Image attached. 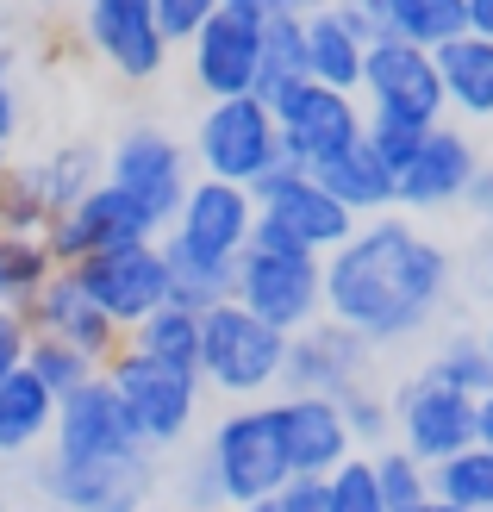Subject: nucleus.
<instances>
[{
	"label": "nucleus",
	"instance_id": "nucleus-19",
	"mask_svg": "<svg viewBox=\"0 0 493 512\" xmlns=\"http://www.w3.org/2000/svg\"><path fill=\"white\" fill-rule=\"evenodd\" d=\"M138 431L125 419V406L113 394L107 375H94L88 388H75L69 400H57V425H50V456L63 463H119V456H138Z\"/></svg>",
	"mask_w": 493,
	"mask_h": 512
},
{
	"label": "nucleus",
	"instance_id": "nucleus-16",
	"mask_svg": "<svg viewBox=\"0 0 493 512\" xmlns=\"http://www.w3.org/2000/svg\"><path fill=\"white\" fill-rule=\"evenodd\" d=\"M82 32L94 57L125 82H157L169 69V38L157 25V0H82Z\"/></svg>",
	"mask_w": 493,
	"mask_h": 512
},
{
	"label": "nucleus",
	"instance_id": "nucleus-8",
	"mask_svg": "<svg viewBox=\"0 0 493 512\" xmlns=\"http://www.w3.org/2000/svg\"><path fill=\"white\" fill-rule=\"evenodd\" d=\"M269 113L281 125V157H288L294 169H325L331 157H344V150L362 144V125H369V113H362L356 94H337V88H319V82H294L281 88L269 100Z\"/></svg>",
	"mask_w": 493,
	"mask_h": 512
},
{
	"label": "nucleus",
	"instance_id": "nucleus-11",
	"mask_svg": "<svg viewBox=\"0 0 493 512\" xmlns=\"http://www.w3.org/2000/svg\"><path fill=\"white\" fill-rule=\"evenodd\" d=\"M32 488L44 506H63V512H144L157 500V463H150V450L119 456V463H63V456H44L32 469Z\"/></svg>",
	"mask_w": 493,
	"mask_h": 512
},
{
	"label": "nucleus",
	"instance_id": "nucleus-34",
	"mask_svg": "<svg viewBox=\"0 0 493 512\" xmlns=\"http://www.w3.org/2000/svg\"><path fill=\"white\" fill-rule=\"evenodd\" d=\"M425 375L444 381V388H456V394H469V400L493 394V356H487V344H481V331H462V338H450V344L425 363Z\"/></svg>",
	"mask_w": 493,
	"mask_h": 512
},
{
	"label": "nucleus",
	"instance_id": "nucleus-38",
	"mask_svg": "<svg viewBox=\"0 0 493 512\" xmlns=\"http://www.w3.org/2000/svg\"><path fill=\"white\" fill-rule=\"evenodd\" d=\"M325 512H387L381 506V488H375V463L369 456H350L344 469L325 475Z\"/></svg>",
	"mask_w": 493,
	"mask_h": 512
},
{
	"label": "nucleus",
	"instance_id": "nucleus-24",
	"mask_svg": "<svg viewBox=\"0 0 493 512\" xmlns=\"http://www.w3.org/2000/svg\"><path fill=\"white\" fill-rule=\"evenodd\" d=\"M50 425H57V400H50V388L32 369H19V375L0 381V463L38 450L50 438Z\"/></svg>",
	"mask_w": 493,
	"mask_h": 512
},
{
	"label": "nucleus",
	"instance_id": "nucleus-35",
	"mask_svg": "<svg viewBox=\"0 0 493 512\" xmlns=\"http://www.w3.org/2000/svg\"><path fill=\"white\" fill-rule=\"evenodd\" d=\"M369 463H375V488H381L387 512H419L431 500V469L419 463V456H406L400 444H381Z\"/></svg>",
	"mask_w": 493,
	"mask_h": 512
},
{
	"label": "nucleus",
	"instance_id": "nucleus-9",
	"mask_svg": "<svg viewBox=\"0 0 493 512\" xmlns=\"http://www.w3.org/2000/svg\"><path fill=\"white\" fill-rule=\"evenodd\" d=\"M150 238H163V225L125 188H113L107 175H100L69 213H57L44 225V244L57 256V269H75V263H88V256H107V250H125V244H150Z\"/></svg>",
	"mask_w": 493,
	"mask_h": 512
},
{
	"label": "nucleus",
	"instance_id": "nucleus-20",
	"mask_svg": "<svg viewBox=\"0 0 493 512\" xmlns=\"http://www.w3.org/2000/svg\"><path fill=\"white\" fill-rule=\"evenodd\" d=\"M188 57H194V82L206 88V100L256 94V63H263V19H244V13L219 7V13L188 38Z\"/></svg>",
	"mask_w": 493,
	"mask_h": 512
},
{
	"label": "nucleus",
	"instance_id": "nucleus-14",
	"mask_svg": "<svg viewBox=\"0 0 493 512\" xmlns=\"http://www.w3.org/2000/svg\"><path fill=\"white\" fill-rule=\"evenodd\" d=\"M163 238L181 244L188 256H200V263L238 269V256H244L250 238H256V200H250V188H238V182L194 175V188H188V200H181V213H175V225H169Z\"/></svg>",
	"mask_w": 493,
	"mask_h": 512
},
{
	"label": "nucleus",
	"instance_id": "nucleus-32",
	"mask_svg": "<svg viewBox=\"0 0 493 512\" xmlns=\"http://www.w3.org/2000/svg\"><path fill=\"white\" fill-rule=\"evenodd\" d=\"M306 82V19H263V63H256V100Z\"/></svg>",
	"mask_w": 493,
	"mask_h": 512
},
{
	"label": "nucleus",
	"instance_id": "nucleus-33",
	"mask_svg": "<svg viewBox=\"0 0 493 512\" xmlns=\"http://www.w3.org/2000/svg\"><path fill=\"white\" fill-rule=\"evenodd\" d=\"M163 244V263H169V306H188V313H206V306L231 300V269L225 263H200L181 244L157 238Z\"/></svg>",
	"mask_w": 493,
	"mask_h": 512
},
{
	"label": "nucleus",
	"instance_id": "nucleus-45",
	"mask_svg": "<svg viewBox=\"0 0 493 512\" xmlns=\"http://www.w3.org/2000/svg\"><path fill=\"white\" fill-rule=\"evenodd\" d=\"M13 132H19V94L13 82H0V144H13Z\"/></svg>",
	"mask_w": 493,
	"mask_h": 512
},
{
	"label": "nucleus",
	"instance_id": "nucleus-49",
	"mask_svg": "<svg viewBox=\"0 0 493 512\" xmlns=\"http://www.w3.org/2000/svg\"><path fill=\"white\" fill-rule=\"evenodd\" d=\"M481 444H493V394H481Z\"/></svg>",
	"mask_w": 493,
	"mask_h": 512
},
{
	"label": "nucleus",
	"instance_id": "nucleus-48",
	"mask_svg": "<svg viewBox=\"0 0 493 512\" xmlns=\"http://www.w3.org/2000/svg\"><path fill=\"white\" fill-rule=\"evenodd\" d=\"M325 7H331V0H281V19H313Z\"/></svg>",
	"mask_w": 493,
	"mask_h": 512
},
{
	"label": "nucleus",
	"instance_id": "nucleus-41",
	"mask_svg": "<svg viewBox=\"0 0 493 512\" xmlns=\"http://www.w3.org/2000/svg\"><path fill=\"white\" fill-rule=\"evenodd\" d=\"M331 13L344 19V32L356 44H381L387 38V0H331Z\"/></svg>",
	"mask_w": 493,
	"mask_h": 512
},
{
	"label": "nucleus",
	"instance_id": "nucleus-21",
	"mask_svg": "<svg viewBox=\"0 0 493 512\" xmlns=\"http://www.w3.org/2000/svg\"><path fill=\"white\" fill-rule=\"evenodd\" d=\"M275 431L288 450V475H331L356 456V438L344 425V406L325 394H281L275 400Z\"/></svg>",
	"mask_w": 493,
	"mask_h": 512
},
{
	"label": "nucleus",
	"instance_id": "nucleus-58",
	"mask_svg": "<svg viewBox=\"0 0 493 512\" xmlns=\"http://www.w3.org/2000/svg\"><path fill=\"white\" fill-rule=\"evenodd\" d=\"M0 512H7V500H0Z\"/></svg>",
	"mask_w": 493,
	"mask_h": 512
},
{
	"label": "nucleus",
	"instance_id": "nucleus-57",
	"mask_svg": "<svg viewBox=\"0 0 493 512\" xmlns=\"http://www.w3.org/2000/svg\"><path fill=\"white\" fill-rule=\"evenodd\" d=\"M487 288H493V269H487Z\"/></svg>",
	"mask_w": 493,
	"mask_h": 512
},
{
	"label": "nucleus",
	"instance_id": "nucleus-29",
	"mask_svg": "<svg viewBox=\"0 0 493 512\" xmlns=\"http://www.w3.org/2000/svg\"><path fill=\"white\" fill-rule=\"evenodd\" d=\"M132 350H144L150 363L200 375V313H188V306H157L144 325H132Z\"/></svg>",
	"mask_w": 493,
	"mask_h": 512
},
{
	"label": "nucleus",
	"instance_id": "nucleus-40",
	"mask_svg": "<svg viewBox=\"0 0 493 512\" xmlns=\"http://www.w3.org/2000/svg\"><path fill=\"white\" fill-rule=\"evenodd\" d=\"M219 7H225V0H157V25H163L169 44H188Z\"/></svg>",
	"mask_w": 493,
	"mask_h": 512
},
{
	"label": "nucleus",
	"instance_id": "nucleus-27",
	"mask_svg": "<svg viewBox=\"0 0 493 512\" xmlns=\"http://www.w3.org/2000/svg\"><path fill=\"white\" fill-rule=\"evenodd\" d=\"M387 38L437 57L444 44L469 38V0H387Z\"/></svg>",
	"mask_w": 493,
	"mask_h": 512
},
{
	"label": "nucleus",
	"instance_id": "nucleus-4",
	"mask_svg": "<svg viewBox=\"0 0 493 512\" xmlns=\"http://www.w3.org/2000/svg\"><path fill=\"white\" fill-rule=\"evenodd\" d=\"M256 200V238L250 244H275V250H313V256H331L356 232V219L325 194L319 175H306L294 163H275L263 182L250 188Z\"/></svg>",
	"mask_w": 493,
	"mask_h": 512
},
{
	"label": "nucleus",
	"instance_id": "nucleus-6",
	"mask_svg": "<svg viewBox=\"0 0 493 512\" xmlns=\"http://www.w3.org/2000/svg\"><path fill=\"white\" fill-rule=\"evenodd\" d=\"M100 375L113 381L125 419H132L138 444H144L150 456L169 450V444H181V438H188V425L200 419V375L169 369V363H150V356L132 350V344H125Z\"/></svg>",
	"mask_w": 493,
	"mask_h": 512
},
{
	"label": "nucleus",
	"instance_id": "nucleus-37",
	"mask_svg": "<svg viewBox=\"0 0 493 512\" xmlns=\"http://www.w3.org/2000/svg\"><path fill=\"white\" fill-rule=\"evenodd\" d=\"M337 406H344V425H350L356 450H381V444H387V431H394V400H387V394L375 388V381L350 388Z\"/></svg>",
	"mask_w": 493,
	"mask_h": 512
},
{
	"label": "nucleus",
	"instance_id": "nucleus-5",
	"mask_svg": "<svg viewBox=\"0 0 493 512\" xmlns=\"http://www.w3.org/2000/svg\"><path fill=\"white\" fill-rule=\"evenodd\" d=\"M206 469H213L231 512L281 494L288 450H281V431H275V400H250L238 413H225L213 425V438H206Z\"/></svg>",
	"mask_w": 493,
	"mask_h": 512
},
{
	"label": "nucleus",
	"instance_id": "nucleus-30",
	"mask_svg": "<svg viewBox=\"0 0 493 512\" xmlns=\"http://www.w3.org/2000/svg\"><path fill=\"white\" fill-rule=\"evenodd\" d=\"M50 275H57V256H50L44 238H32V232H0V306L25 313Z\"/></svg>",
	"mask_w": 493,
	"mask_h": 512
},
{
	"label": "nucleus",
	"instance_id": "nucleus-2",
	"mask_svg": "<svg viewBox=\"0 0 493 512\" xmlns=\"http://www.w3.org/2000/svg\"><path fill=\"white\" fill-rule=\"evenodd\" d=\"M281 363H288V338L238 300H219L200 313V388H219L231 400H263L281 388Z\"/></svg>",
	"mask_w": 493,
	"mask_h": 512
},
{
	"label": "nucleus",
	"instance_id": "nucleus-17",
	"mask_svg": "<svg viewBox=\"0 0 493 512\" xmlns=\"http://www.w3.org/2000/svg\"><path fill=\"white\" fill-rule=\"evenodd\" d=\"M375 363V344L356 338L350 325L337 319H313L306 331L288 338V363H281V394H325V400H344L350 388L369 381Z\"/></svg>",
	"mask_w": 493,
	"mask_h": 512
},
{
	"label": "nucleus",
	"instance_id": "nucleus-26",
	"mask_svg": "<svg viewBox=\"0 0 493 512\" xmlns=\"http://www.w3.org/2000/svg\"><path fill=\"white\" fill-rule=\"evenodd\" d=\"M362 57H369V44H356L331 7L306 19V82L337 88V94H356L362 88Z\"/></svg>",
	"mask_w": 493,
	"mask_h": 512
},
{
	"label": "nucleus",
	"instance_id": "nucleus-47",
	"mask_svg": "<svg viewBox=\"0 0 493 512\" xmlns=\"http://www.w3.org/2000/svg\"><path fill=\"white\" fill-rule=\"evenodd\" d=\"M469 32L493 44V0H469Z\"/></svg>",
	"mask_w": 493,
	"mask_h": 512
},
{
	"label": "nucleus",
	"instance_id": "nucleus-44",
	"mask_svg": "<svg viewBox=\"0 0 493 512\" xmlns=\"http://www.w3.org/2000/svg\"><path fill=\"white\" fill-rule=\"evenodd\" d=\"M487 232H493V163H481V175H475V188H469V200H462Z\"/></svg>",
	"mask_w": 493,
	"mask_h": 512
},
{
	"label": "nucleus",
	"instance_id": "nucleus-52",
	"mask_svg": "<svg viewBox=\"0 0 493 512\" xmlns=\"http://www.w3.org/2000/svg\"><path fill=\"white\" fill-rule=\"evenodd\" d=\"M7 175H13V163H7V144H0V182H7Z\"/></svg>",
	"mask_w": 493,
	"mask_h": 512
},
{
	"label": "nucleus",
	"instance_id": "nucleus-42",
	"mask_svg": "<svg viewBox=\"0 0 493 512\" xmlns=\"http://www.w3.org/2000/svg\"><path fill=\"white\" fill-rule=\"evenodd\" d=\"M25 356H32V319L13 313V306H0V381L19 375Z\"/></svg>",
	"mask_w": 493,
	"mask_h": 512
},
{
	"label": "nucleus",
	"instance_id": "nucleus-7",
	"mask_svg": "<svg viewBox=\"0 0 493 512\" xmlns=\"http://www.w3.org/2000/svg\"><path fill=\"white\" fill-rule=\"evenodd\" d=\"M194 157H200V175L213 182H238V188H256L281 157V125L269 113V100L256 94H238V100H206V113L194 125Z\"/></svg>",
	"mask_w": 493,
	"mask_h": 512
},
{
	"label": "nucleus",
	"instance_id": "nucleus-15",
	"mask_svg": "<svg viewBox=\"0 0 493 512\" xmlns=\"http://www.w3.org/2000/svg\"><path fill=\"white\" fill-rule=\"evenodd\" d=\"M75 281L88 288V300L107 313L119 331L144 325L157 306H169V263H163V244H125V250H107V256H88L75 263Z\"/></svg>",
	"mask_w": 493,
	"mask_h": 512
},
{
	"label": "nucleus",
	"instance_id": "nucleus-25",
	"mask_svg": "<svg viewBox=\"0 0 493 512\" xmlns=\"http://www.w3.org/2000/svg\"><path fill=\"white\" fill-rule=\"evenodd\" d=\"M437 75H444V100L462 119H493V44L487 38H456L437 50Z\"/></svg>",
	"mask_w": 493,
	"mask_h": 512
},
{
	"label": "nucleus",
	"instance_id": "nucleus-46",
	"mask_svg": "<svg viewBox=\"0 0 493 512\" xmlns=\"http://www.w3.org/2000/svg\"><path fill=\"white\" fill-rule=\"evenodd\" d=\"M225 7L244 19H281V0H225Z\"/></svg>",
	"mask_w": 493,
	"mask_h": 512
},
{
	"label": "nucleus",
	"instance_id": "nucleus-31",
	"mask_svg": "<svg viewBox=\"0 0 493 512\" xmlns=\"http://www.w3.org/2000/svg\"><path fill=\"white\" fill-rule=\"evenodd\" d=\"M431 500L456 512H493V444H469L431 469Z\"/></svg>",
	"mask_w": 493,
	"mask_h": 512
},
{
	"label": "nucleus",
	"instance_id": "nucleus-54",
	"mask_svg": "<svg viewBox=\"0 0 493 512\" xmlns=\"http://www.w3.org/2000/svg\"><path fill=\"white\" fill-rule=\"evenodd\" d=\"M481 344H487V356H493V319H487V331H481Z\"/></svg>",
	"mask_w": 493,
	"mask_h": 512
},
{
	"label": "nucleus",
	"instance_id": "nucleus-50",
	"mask_svg": "<svg viewBox=\"0 0 493 512\" xmlns=\"http://www.w3.org/2000/svg\"><path fill=\"white\" fill-rule=\"evenodd\" d=\"M0 82H13V50L0 44Z\"/></svg>",
	"mask_w": 493,
	"mask_h": 512
},
{
	"label": "nucleus",
	"instance_id": "nucleus-12",
	"mask_svg": "<svg viewBox=\"0 0 493 512\" xmlns=\"http://www.w3.org/2000/svg\"><path fill=\"white\" fill-rule=\"evenodd\" d=\"M394 444L406 456H419L425 469L450 463L456 450L481 444V400L444 388L431 375H412L406 388L394 394Z\"/></svg>",
	"mask_w": 493,
	"mask_h": 512
},
{
	"label": "nucleus",
	"instance_id": "nucleus-13",
	"mask_svg": "<svg viewBox=\"0 0 493 512\" xmlns=\"http://www.w3.org/2000/svg\"><path fill=\"white\" fill-rule=\"evenodd\" d=\"M107 182L125 188L169 232L181 200H188V188H194V175H188V150H181L163 125H132V132L107 150Z\"/></svg>",
	"mask_w": 493,
	"mask_h": 512
},
{
	"label": "nucleus",
	"instance_id": "nucleus-18",
	"mask_svg": "<svg viewBox=\"0 0 493 512\" xmlns=\"http://www.w3.org/2000/svg\"><path fill=\"white\" fill-rule=\"evenodd\" d=\"M475 175H481L475 138L462 132V125L444 119V125H431V132H425L419 157L400 169L394 207H400V213H450V207H462V200H469Z\"/></svg>",
	"mask_w": 493,
	"mask_h": 512
},
{
	"label": "nucleus",
	"instance_id": "nucleus-53",
	"mask_svg": "<svg viewBox=\"0 0 493 512\" xmlns=\"http://www.w3.org/2000/svg\"><path fill=\"white\" fill-rule=\"evenodd\" d=\"M419 512H456V506H444V500H425V506H419Z\"/></svg>",
	"mask_w": 493,
	"mask_h": 512
},
{
	"label": "nucleus",
	"instance_id": "nucleus-28",
	"mask_svg": "<svg viewBox=\"0 0 493 512\" xmlns=\"http://www.w3.org/2000/svg\"><path fill=\"white\" fill-rule=\"evenodd\" d=\"M100 169H107V157H100L94 144H63L57 157L25 163V175H32V188H38V200H44V213H50V219L69 213L75 200H82V194L100 182Z\"/></svg>",
	"mask_w": 493,
	"mask_h": 512
},
{
	"label": "nucleus",
	"instance_id": "nucleus-22",
	"mask_svg": "<svg viewBox=\"0 0 493 512\" xmlns=\"http://www.w3.org/2000/svg\"><path fill=\"white\" fill-rule=\"evenodd\" d=\"M25 319H32L38 338H57V344H69V350H82V356H94L100 369H107L113 356L125 350V344H119V325L88 300V288L75 281V269H57V275H50L44 288H38V300L25 306Z\"/></svg>",
	"mask_w": 493,
	"mask_h": 512
},
{
	"label": "nucleus",
	"instance_id": "nucleus-55",
	"mask_svg": "<svg viewBox=\"0 0 493 512\" xmlns=\"http://www.w3.org/2000/svg\"><path fill=\"white\" fill-rule=\"evenodd\" d=\"M144 512H181V506H157V500H150V506H144Z\"/></svg>",
	"mask_w": 493,
	"mask_h": 512
},
{
	"label": "nucleus",
	"instance_id": "nucleus-10",
	"mask_svg": "<svg viewBox=\"0 0 493 512\" xmlns=\"http://www.w3.org/2000/svg\"><path fill=\"white\" fill-rule=\"evenodd\" d=\"M362 113L375 119H406V125H444L450 100H444V75H437V57L419 44L381 38L362 57Z\"/></svg>",
	"mask_w": 493,
	"mask_h": 512
},
{
	"label": "nucleus",
	"instance_id": "nucleus-3",
	"mask_svg": "<svg viewBox=\"0 0 493 512\" xmlns=\"http://www.w3.org/2000/svg\"><path fill=\"white\" fill-rule=\"evenodd\" d=\"M231 300L263 325H275L281 338H294L313 319H325V256L250 244L238 256V269H231Z\"/></svg>",
	"mask_w": 493,
	"mask_h": 512
},
{
	"label": "nucleus",
	"instance_id": "nucleus-39",
	"mask_svg": "<svg viewBox=\"0 0 493 512\" xmlns=\"http://www.w3.org/2000/svg\"><path fill=\"white\" fill-rule=\"evenodd\" d=\"M425 132H431V125H406V119H375V113H369V125H362V144H369V150H375V163L400 182V169L419 157Z\"/></svg>",
	"mask_w": 493,
	"mask_h": 512
},
{
	"label": "nucleus",
	"instance_id": "nucleus-23",
	"mask_svg": "<svg viewBox=\"0 0 493 512\" xmlns=\"http://www.w3.org/2000/svg\"><path fill=\"white\" fill-rule=\"evenodd\" d=\"M313 175H319L325 194H331L356 225H362V219L394 213V175L375 163V150H369V144H356V150H344V157H331V163L313 169Z\"/></svg>",
	"mask_w": 493,
	"mask_h": 512
},
{
	"label": "nucleus",
	"instance_id": "nucleus-51",
	"mask_svg": "<svg viewBox=\"0 0 493 512\" xmlns=\"http://www.w3.org/2000/svg\"><path fill=\"white\" fill-rule=\"evenodd\" d=\"M238 512H281V506H275V494H269V500H256V506H238Z\"/></svg>",
	"mask_w": 493,
	"mask_h": 512
},
{
	"label": "nucleus",
	"instance_id": "nucleus-1",
	"mask_svg": "<svg viewBox=\"0 0 493 512\" xmlns=\"http://www.w3.org/2000/svg\"><path fill=\"white\" fill-rule=\"evenodd\" d=\"M456 263L450 250L425 238L412 219H362L356 232L325 256V319L350 325L356 338L406 344L444 313Z\"/></svg>",
	"mask_w": 493,
	"mask_h": 512
},
{
	"label": "nucleus",
	"instance_id": "nucleus-36",
	"mask_svg": "<svg viewBox=\"0 0 493 512\" xmlns=\"http://www.w3.org/2000/svg\"><path fill=\"white\" fill-rule=\"evenodd\" d=\"M25 369H32L44 388H50V400H69L75 388H88V381L100 375L94 356L69 350V344H57V338H38V331H32V356H25Z\"/></svg>",
	"mask_w": 493,
	"mask_h": 512
},
{
	"label": "nucleus",
	"instance_id": "nucleus-56",
	"mask_svg": "<svg viewBox=\"0 0 493 512\" xmlns=\"http://www.w3.org/2000/svg\"><path fill=\"white\" fill-rule=\"evenodd\" d=\"M25 512H63V506H25Z\"/></svg>",
	"mask_w": 493,
	"mask_h": 512
},
{
	"label": "nucleus",
	"instance_id": "nucleus-43",
	"mask_svg": "<svg viewBox=\"0 0 493 512\" xmlns=\"http://www.w3.org/2000/svg\"><path fill=\"white\" fill-rule=\"evenodd\" d=\"M281 512H325V481L319 475H288L281 481V494H275Z\"/></svg>",
	"mask_w": 493,
	"mask_h": 512
}]
</instances>
